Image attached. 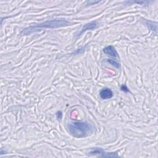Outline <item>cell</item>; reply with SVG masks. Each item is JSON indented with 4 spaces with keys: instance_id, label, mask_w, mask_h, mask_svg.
<instances>
[{
    "instance_id": "cell-4",
    "label": "cell",
    "mask_w": 158,
    "mask_h": 158,
    "mask_svg": "<svg viewBox=\"0 0 158 158\" xmlns=\"http://www.w3.org/2000/svg\"><path fill=\"white\" fill-rule=\"evenodd\" d=\"M99 96L102 99H108L113 96V93L110 89L105 88L101 90L99 93Z\"/></svg>"
},
{
    "instance_id": "cell-6",
    "label": "cell",
    "mask_w": 158,
    "mask_h": 158,
    "mask_svg": "<svg viewBox=\"0 0 158 158\" xmlns=\"http://www.w3.org/2000/svg\"><path fill=\"white\" fill-rule=\"evenodd\" d=\"M103 51L105 54H108L112 57H118V53L117 52V51L115 50V48L113 46L109 45L108 46L105 47L103 49Z\"/></svg>"
},
{
    "instance_id": "cell-2",
    "label": "cell",
    "mask_w": 158,
    "mask_h": 158,
    "mask_svg": "<svg viewBox=\"0 0 158 158\" xmlns=\"http://www.w3.org/2000/svg\"><path fill=\"white\" fill-rule=\"evenodd\" d=\"M94 127L88 122H75L68 125L69 133L75 138L86 137L94 131Z\"/></svg>"
},
{
    "instance_id": "cell-9",
    "label": "cell",
    "mask_w": 158,
    "mask_h": 158,
    "mask_svg": "<svg viewBox=\"0 0 158 158\" xmlns=\"http://www.w3.org/2000/svg\"><path fill=\"white\" fill-rule=\"evenodd\" d=\"M62 112L60 111L57 112V113H56V117H57V118L60 119V118H62Z\"/></svg>"
},
{
    "instance_id": "cell-7",
    "label": "cell",
    "mask_w": 158,
    "mask_h": 158,
    "mask_svg": "<svg viewBox=\"0 0 158 158\" xmlns=\"http://www.w3.org/2000/svg\"><path fill=\"white\" fill-rule=\"evenodd\" d=\"M107 62H109L110 64H111L112 65H113L114 67H116V68H120V64L118 62H117V61H115V60H113V59H107Z\"/></svg>"
},
{
    "instance_id": "cell-5",
    "label": "cell",
    "mask_w": 158,
    "mask_h": 158,
    "mask_svg": "<svg viewBox=\"0 0 158 158\" xmlns=\"http://www.w3.org/2000/svg\"><path fill=\"white\" fill-rule=\"evenodd\" d=\"M97 25H98V23L96 22H91L89 23H86V25H85L81 29V31L78 33V36L79 35H81L83 32L87 31V30H94V28H96L97 27Z\"/></svg>"
},
{
    "instance_id": "cell-3",
    "label": "cell",
    "mask_w": 158,
    "mask_h": 158,
    "mask_svg": "<svg viewBox=\"0 0 158 158\" xmlns=\"http://www.w3.org/2000/svg\"><path fill=\"white\" fill-rule=\"evenodd\" d=\"M89 154L93 156H99L100 157H118L117 153L107 152L102 149L101 148H94L92 149Z\"/></svg>"
},
{
    "instance_id": "cell-1",
    "label": "cell",
    "mask_w": 158,
    "mask_h": 158,
    "mask_svg": "<svg viewBox=\"0 0 158 158\" xmlns=\"http://www.w3.org/2000/svg\"><path fill=\"white\" fill-rule=\"evenodd\" d=\"M70 25V22L65 19H54L49 20L45 22L36 23L33 25L29 26L24 28L21 31V35H28L34 32L43 30L46 28H56L59 27H66Z\"/></svg>"
},
{
    "instance_id": "cell-8",
    "label": "cell",
    "mask_w": 158,
    "mask_h": 158,
    "mask_svg": "<svg viewBox=\"0 0 158 158\" xmlns=\"http://www.w3.org/2000/svg\"><path fill=\"white\" fill-rule=\"evenodd\" d=\"M120 89L123 92H128L129 89L125 85H122L120 87Z\"/></svg>"
}]
</instances>
